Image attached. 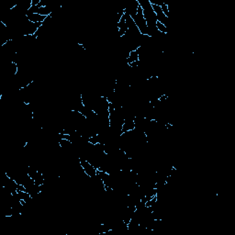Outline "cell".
<instances>
[{"mask_svg":"<svg viewBox=\"0 0 235 235\" xmlns=\"http://www.w3.org/2000/svg\"><path fill=\"white\" fill-rule=\"evenodd\" d=\"M139 52H140V47L135 50V51H131L129 52V54H128V57L126 58V62L128 64L129 63H135V62H139L140 61V54H139Z\"/></svg>","mask_w":235,"mask_h":235,"instance_id":"6da1fadb","label":"cell"},{"mask_svg":"<svg viewBox=\"0 0 235 235\" xmlns=\"http://www.w3.org/2000/svg\"><path fill=\"white\" fill-rule=\"evenodd\" d=\"M160 7H161L162 11L163 12V14L166 15L167 18H169V7H168V5L166 3H162Z\"/></svg>","mask_w":235,"mask_h":235,"instance_id":"3957f363","label":"cell"},{"mask_svg":"<svg viewBox=\"0 0 235 235\" xmlns=\"http://www.w3.org/2000/svg\"><path fill=\"white\" fill-rule=\"evenodd\" d=\"M155 26H156V29H157V31L159 32H161L163 34H167L168 31H167V27L166 26V25H163V23L157 21L156 24H155Z\"/></svg>","mask_w":235,"mask_h":235,"instance_id":"7a4b0ae2","label":"cell"}]
</instances>
